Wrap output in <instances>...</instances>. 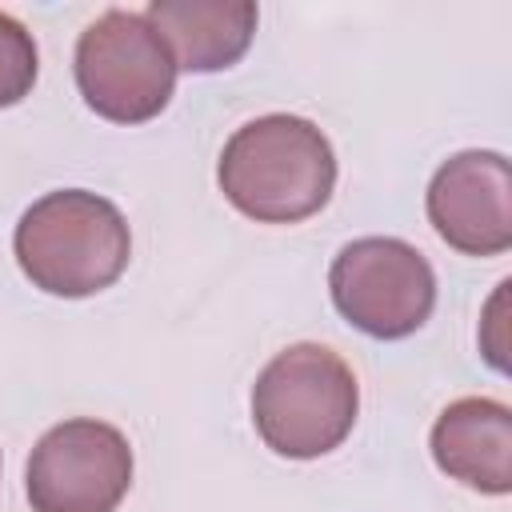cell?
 <instances>
[{
	"mask_svg": "<svg viewBox=\"0 0 512 512\" xmlns=\"http://www.w3.org/2000/svg\"><path fill=\"white\" fill-rule=\"evenodd\" d=\"M216 184L256 224H300L332 200L336 152L312 120L268 112L224 140Z\"/></svg>",
	"mask_w": 512,
	"mask_h": 512,
	"instance_id": "obj_1",
	"label": "cell"
},
{
	"mask_svg": "<svg viewBox=\"0 0 512 512\" xmlns=\"http://www.w3.org/2000/svg\"><path fill=\"white\" fill-rule=\"evenodd\" d=\"M12 252L32 288L60 300H84L124 276L132 232L112 200L88 188H56L24 208Z\"/></svg>",
	"mask_w": 512,
	"mask_h": 512,
	"instance_id": "obj_2",
	"label": "cell"
},
{
	"mask_svg": "<svg viewBox=\"0 0 512 512\" xmlns=\"http://www.w3.org/2000/svg\"><path fill=\"white\" fill-rule=\"evenodd\" d=\"M360 412L356 372L324 344H288L252 384V424L288 460H316L340 448Z\"/></svg>",
	"mask_w": 512,
	"mask_h": 512,
	"instance_id": "obj_3",
	"label": "cell"
},
{
	"mask_svg": "<svg viewBox=\"0 0 512 512\" xmlns=\"http://www.w3.org/2000/svg\"><path fill=\"white\" fill-rule=\"evenodd\" d=\"M72 72L96 116L112 124H144L168 108L180 68L144 12L108 8L80 32Z\"/></svg>",
	"mask_w": 512,
	"mask_h": 512,
	"instance_id": "obj_4",
	"label": "cell"
},
{
	"mask_svg": "<svg viewBox=\"0 0 512 512\" xmlns=\"http://www.w3.org/2000/svg\"><path fill=\"white\" fill-rule=\"evenodd\" d=\"M328 292L336 312L364 336L404 340L420 332L436 308V272L408 240L360 236L336 252Z\"/></svg>",
	"mask_w": 512,
	"mask_h": 512,
	"instance_id": "obj_5",
	"label": "cell"
},
{
	"mask_svg": "<svg viewBox=\"0 0 512 512\" xmlns=\"http://www.w3.org/2000/svg\"><path fill=\"white\" fill-rule=\"evenodd\" d=\"M24 488L32 512H116L132 488V444L116 424L64 420L36 440Z\"/></svg>",
	"mask_w": 512,
	"mask_h": 512,
	"instance_id": "obj_6",
	"label": "cell"
},
{
	"mask_svg": "<svg viewBox=\"0 0 512 512\" xmlns=\"http://www.w3.org/2000/svg\"><path fill=\"white\" fill-rule=\"evenodd\" d=\"M436 236L460 256H500L512 248V168L500 152L468 148L448 156L424 196Z\"/></svg>",
	"mask_w": 512,
	"mask_h": 512,
	"instance_id": "obj_7",
	"label": "cell"
},
{
	"mask_svg": "<svg viewBox=\"0 0 512 512\" xmlns=\"http://www.w3.org/2000/svg\"><path fill=\"white\" fill-rule=\"evenodd\" d=\"M432 460L444 476L484 496L512 492V408L492 396L452 400L428 436Z\"/></svg>",
	"mask_w": 512,
	"mask_h": 512,
	"instance_id": "obj_8",
	"label": "cell"
},
{
	"mask_svg": "<svg viewBox=\"0 0 512 512\" xmlns=\"http://www.w3.org/2000/svg\"><path fill=\"white\" fill-rule=\"evenodd\" d=\"M144 16L184 72L232 68L248 52L260 20L252 0H152Z\"/></svg>",
	"mask_w": 512,
	"mask_h": 512,
	"instance_id": "obj_9",
	"label": "cell"
},
{
	"mask_svg": "<svg viewBox=\"0 0 512 512\" xmlns=\"http://www.w3.org/2000/svg\"><path fill=\"white\" fill-rule=\"evenodd\" d=\"M36 72H40V52L32 32L16 16L0 12V108L20 104L32 92Z\"/></svg>",
	"mask_w": 512,
	"mask_h": 512,
	"instance_id": "obj_10",
	"label": "cell"
}]
</instances>
